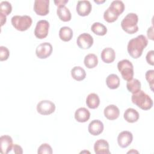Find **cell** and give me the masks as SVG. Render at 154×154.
Segmentation results:
<instances>
[{"instance_id":"cell-13","label":"cell","mask_w":154,"mask_h":154,"mask_svg":"<svg viewBox=\"0 0 154 154\" xmlns=\"http://www.w3.org/2000/svg\"><path fill=\"white\" fill-rule=\"evenodd\" d=\"M13 139L9 135H2L0 137V150L2 154L8 153L13 149Z\"/></svg>"},{"instance_id":"cell-15","label":"cell","mask_w":154,"mask_h":154,"mask_svg":"<svg viewBox=\"0 0 154 154\" xmlns=\"http://www.w3.org/2000/svg\"><path fill=\"white\" fill-rule=\"evenodd\" d=\"M94 150L96 154H109V143L105 140H98L94 143Z\"/></svg>"},{"instance_id":"cell-36","label":"cell","mask_w":154,"mask_h":154,"mask_svg":"<svg viewBox=\"0 0 154 154\" xmlns=\"http://www.w3.org/2000/svg\"><path fill=\"white\" fill-rule=\"evenodd\" d=\"M68 2V0H58V1H54V3L55 5L58 7H62L64 6L66 3Z\"/></svg>"},{"instance_id":"cell-14","label":"cell","mask_w":154,"mask_h":154,"mask_svg":"<svg viewBox=\"0 0 154 154\" xmlns=\"http://www.w3.org/2000/svg\"><path fill=\"white\" fill-rule=\"evenodd\" d=\"M104 126L103 123L99 120H93L88 125V131L93 136L100 135L103 131Z\"/></svg>"},{"instance_id":"cell-30","label":"cell","mask_w":154,"mask_h":154,"mask_svg":"<svg viewBox=\"0 0 154 154\" xmlns=\"http://www.w3.org/2000/svg\"><path fill=\"white\" fill-rule=\"evenodd\" d=\"M12 6L11 4L7 1H2L0 3V13L5 16H8L11 13Z\"/></svg>"},{"instance_id":"cell-37","label":"cell","mask_w":154,"mask_h":154,"mask_svg":"<svg viewBox=\"0 0 154 154\" xmlns=\"http://www.w3.org/2000/svg\"><path fill=\"white\" fill-rule=\"evenodd\" d=\"M147 37L151 39L152 40H153V26H151L150 28H148V30L147 31Z\"/></svg>"},{"instance_id":"cell-4","label":"cell","mask_w":154,"mask_h":154,"mask_svg":"<svg viewBox=\"0 0 154 154\" xmlns=\"http://www.w3.org/2000/svg\"><path fill=\"white\" fill-rule=\"evenodd\" d=\"M11 22L13 27L20 31L27 30L32 25V18L28 15H15L11 19Z\"/></svg>"},{"instance_id":"cell-19","label":"cell","mask_w":154,"mask_h":154,"mask_svg":"<svg viewBox=\"0 0 154 154\" xmlns=\"http://www.w3.org/2000/svg\"><path fill=\"white\" fill-rule=\"evenodd\" d=\"M123 117L127 122L132 123L138 121L140 115L136 109L132 108H129L125 111Z\"/></svg>"},{"instance_id":"cell-20","label":"cell","mask_w":154,"mask_h":154,"mask_svg":"<svg viewBox=\"0 0 154 154\" xmlns=\"http://www.w3.org/2000/svg\"><path fill=\"white\" fill-rule=\"evenodd\" d=\"M86 104L90 109L97 108L100 104V99L99 96L94 93L89 94L86 98Z\"/></svg>"},{"instance_id":"cell-28","label":"cell","mask_w":154,"mask_h":154,"mask_svg":"<svg viewBox=\"0 0 154 154\" xmlns=\"http://www.w3.org/2000/svg\"><path fill=\"white\" fill-rule=\"evenodd\" d=\"M109 7H110L117 13L118 16H119L124 11L125 4L122 1L116 0L112 1Z\"/></svg>"},{"instance_id":"cell-40","label":"cell","mask_w":154,"mask_h":154,"mask_svg":"<svg viewBox=\"0 0 154 154\" xmlns=\"http://www.w3.org/2000/svg\"><path fill=\"white\" fill-rule=\"evenodd\" d=\"M138 153V152L136 151V150H134V149H132L131 150H130L128 152V153Z\"/></svg>"},{"instance_id":"cell-18","label":"cell","mask_w":154,"mask_h":154,"mask_svg":"<svg viewBox=\"0 0 154 154\" xmlns=\"http://www.w3.org/2000/svg\"><path fill=\"white\" fill-rule=\"evenodd\" d=\"M90 117V111L85 108L81 107L77 109L75 112V120L80 123L87 122Z\"/></svg>"},{"instance_id":"cell-16","label":"cell","mask_w":154,"mask_h":154,"mask_svg":"<svg viewBox=\"0 0 154 154\" xmlns=\"http://www.w3.org/2000/svg\"><path fill=\"white\" fill-rule=\"evenodd\" d=\"M103 114L107 119L109 120H114L119 117L120 110L117 106L111 104L106 106L105 108Z\"/></svg>"},{"instance_id":"cell-9","label":"cell","mask_w":154,"mask_h":154,"mask_svg":"<svg viewBox=\"0 0 154 154\" xmlns=\"http://www.w3.org/2000/svg\"><path fill=\"white\" fill-rule=\"evenodd\" d=\"M34 11L39 16H46L49 12V0H35L34 3Z\"/></svg>"},{"instance_id":"cell-3","label":"cell","mask_w":154,"mask_h":154,"mask_svg":"<svg viewBox=\"0 0 154 154\" xmlns=\"http://www.w3.org/2000/svg\"><path fill=\"white\" fill-rule=\"evenodd\" d=\"M138 17L137 14L134 13H129L122 20L121 26L126 32L133 34L138 31Z\"/></svg>"},{"instance_id":"cell-11","label":"cell","mask_w":154,"mask_h":154,"mask_svg":"<svg viewBox=\"0 0 154 154\" xmlns=\"http://www.w3.org/2000/svg\"><path fill=\"white\" fill-rule=\"evenodd\" d=\"M133 140L132 134L128 131L121 132L117 137V143L119 146L122 148L128 147Z\"/></svg>"},{"instance_id":"cell-7","label":"cell","mask_w":154,"mask_h":154,"mask_svg":"<svg viewBox=\"0 0 154 154\" xmlns=\"http://www.w3.org/2000/svg\"><path fill=\"white\" fill-rule=\"evenodd\" d=\"M49 23L46 20H40L37 22L34 35L39 39H43L47 37L49 32Z\"/></svg>"},{"instance_id":"cell-10","label":"cell","mask_w":154,"mask_h":154,"mask_svg":"<svg viewBox=\"0 0 154 154\" xmlns=\"http://www.w3.org/2000/svg\"><path fill=\"white\" fill-rule=\"evenodd\" d=\"M77 45L81 49H88L93 44V38L88 33H82L80 34L76 40Z\"/></svg>"},{"instance_id":"cell-26","label":"cell","mask_w":154,"mask_h":154,"mask_svg":"<svg viewBox=\"0 0 154 154\" xmlns=\"http://www.w3.org/2000/svg\"><path fill=\"white\" fill-rule=\"evenodd\" d=\"M128 90L132 94H134L141 90V82L137 79H132L126 83Z\"/></svg>"},{"instance_id":"cell-29","label":"cell","mask_w":154,"mask_h":154,"mask_svg":"<svg viewBox=\"0 0 154 154\" xmlns=\"http://www.w3.org/2000/svg\"><path fill=\"white\" fill-rule=\"evenodd\" d=\"M119 16L116 14V13L113 11L110 7H108L103 13V18L105 21H106L108 23H112L115 22Z\"/></svg>"},{"instance_id":"cell-21","label":"cell","mask_w":154,"mask_h":154,"mask_svg":"<svg viewBox=\"0 0 154 154\" xmlns=\"http://www.w3.org/2000/svg\"><path fill=\"white\" fill-rule=\"evenodd\" d=\"M57 14L59 19L63 22H69L71 20L72 14L67 7L65 5L58 7Z\"/></svg>"},{"instance_id":"cell-31","label":"cell","mask_w":154,"mask_h":154,"mask_svg":"<svg viewBox=\"0 0 154 154\" xmlns=\"http://www.w3.org/2000/svg\"><path fill=\"white\" fill-rule=\"evenodd\" d=\"M52 149L51 146L47 143H43L41 144L37 150V153L38 154H52Z\"/></svg>"},{"instance_id":"cell-23","label":"cell","mask_w":154,"mask_h":154,"mask_svg":"<svg viewBox=\"0 0 154 154\" xmlns=\"http://www.w3.org/2000/svg\"><path fill=\"white\" fill-rule=\"evenodd\" d=\"M106 84L110 89H116L120 85V78L116 74H110L106 78Z\"/></svg>"},{"instance_id":"cell-17","label":"cell","mask_w":154,"mask_h":154,"mask_svg":"<svg viewBox=\"0 0 154 154\" xmlns=\"http://www.w3.org/2000/svg\"><path fill=\"white\" fill-rule=\"evenodd\" d=\"M100 57L104 63L109 64L114 61L116 58V52L112 48H106L102 51Z\"/></svg>"},{"instance_id":"cell-6","label":"cell","mask_w":154,"mask_h":154,"mask_svg":"<svg viewBox=\"0 0 154 154\" xmlns=\"http://www.w3.org/2000/svg\"><path fill=\"white\" fill-rule=\"evenodd\" d=\"M55 110V105L52 101L49 100H41L37 105V111L42 115L46 116L51 114Z\"/></svg>"},{"instance_id":"cell-25","label":"cell","mask_w":154,"mask_h":154,"mask_svg":"<svg viewBox=\"0 0 154 154\" xmlns=\"http://www.w3.org/2000/svg\"><path fill=\"white\" fill-rule=\"evenodd\" d=\"M84 63L87 68L93 69L98 64L97 57L94 54H89L85 57Z\"/></svg>"},{"instance_id":"cell-34","label":"cell","mask_w":154,"mask_h":154,"mask_svg":"<svg viewBox=\"0 0 154 154\" xmlns=\"http://www.w3.org/2000/svg\"><path fill=\"white\" fill-rule=\"evenodd\" d=\"M153 54H154V51L153 50H151L147 52L146 57V61L147 62L148 64H149L151 66H153V64H154Z\"/></svg>"},{"instance_id":"cell-38","label":"cell","mask_w":154,"mask_h":154,"mask_svg":"<svg viewBox=\"0 0 154 154\" xmlns=\"http://www.w3.org/2000/svg\"><path fill=\"white\" fill-rule=\"evenodd\" d=\"M6 21H7V18H6V16L2 14H1L0 13V22H1V26H2L5 23H6Z\"/></svg>"},{"instance_id":"cell-35","label":"cell","mask_w":154,"mask_h":154,"mask_svg":"<svg viewBox=\"0 0 154 154\" xmlns=\"http://www.w3.org/2000/svg\"><path fill=\"white\" fill-rule=\"evenodd\" d=\"M13 151L15 153H23V150H22V148L21 146L15 144H13Z\"/></svg>"},{"instance_id":"cell-12","label":"cell","mask_w":154,"mask_h":154,"mask_svg":"<svg viewBox=\"0 0 154 154\" xmlns=\"http://www.w3.org/2000/svg\"><path fill=\"white\" fill-rule=\"evenodd\" d=\"M92 9L91 2L89 1H79L76 7V10L78 14L80 16H88Z\"/></svg>"},{"instance_id":"cell-2","label":"cell","mask_w":154,"mask_h":154,"mask_svg":"<svg viewBox=\"0 0 154 154\" xmlns=\"http://www.w3.org/2000/svg\"><path fill=\"white\" fill-rule=\"evenodd\" d=\"M132 102L143 110H149L153 105L152 98L144 91L140 90L132 94L131 96Z\"/></svg>"},{"instance_id":"cell-22","label":"cell","mask_w":154,"mask_h":154,"mask_svg":"<svg viewBox=\"0 0 154 154\" xmlns=\"http://www.w3.org/2000/svg\"><path fill=\"white\" fill-rule=\"evenodd\" d=\"M72 77L77 81H81L84 80L86 76V73L85 70L80 66H75L71 70Z\"/></svg>"},{"instance_id":"cell-33","label":"cell","mask_w":154,"mask_h":154,"mask_svg":"<svg viewBox=\"0 0 154 154\" xmlns=\"http://www.w3.org/2000/svg\"><path fill=\"white\" fill-rule=\"evenodd\" d=\"M10 56V51L7 47L0 46V61L7 60Z\"/></svg>"},{"instance_id":"cell-39","label":"cell","mask_w":154,"mask_h":154,"mask_svg":"<svg viewBox=\"0 0 154 154\" xmlns=\"http://www.w3.org/2000/svg\"><path fill=\"white\" fill-rule=\"evenodd\" d=\"M94 1V2H96L98 4H102V3H103L105 2V0H103V1Z\"/></svg>"},{"instance_id":"cell-1","label":"cell","mask_w":154,"mask_h":154,"mask_svg":"<svg viewBox=\"0 0 154 154\" xmlns=\"http://www.w3.org/2000/svg\"><path fill=\"white\" fill-rule=\"evenodd\" d=\"M148 45V40L143 34L131 39L127 46L129 55L133 58L137 59L141 56L143 51Z\"/></svg>"},{"instance_id":"cell-8","label":"cell","mask_w":154,"mask_h":154,"mask_svg":"<svg viewBox=\"0 0 154 154\" xmlns=\"http://www.w3.org/2000/svg\"><path fill=\"white\" fill-rule=\"evenodd\" d=\"M52 46L50 43L44 42L37 46L35 54L38 58L45 59L52 54Z\"/></svg>"},{"instance_id":"cell-24","label":"cell","mask_w":154,"mask_h":154,"mask_svg":"<svg viewBox=\"0 0 154 154\" xmlns=\"http://www.w3.org/2000/svg\"><path fill=\"white\" fill-rule=\"evenodd\" d=\"M73 30L69 26H63L60 29L59 37L64 42H69L73 37Z\"/></svg>"},{"instance_id":"cell-32","label":"cell","mask_w":154,"mask_h":154,"mask_svg":"<svg viewBox=\"0 0 154 154\" xmlns=\"http://www.w3.org/2000/svg\"><path fill=\"white\" fill-rule=\"evenodd\" d=\"M153 76H154V70H148L145 74V77L148 82L151 90L153 91Z\"/></svg>"},{"instance_id":"cell-5","label":"cell","mask_w":154,"mask_h":154,"mask_svg":"<svg viewBox=\"0 0 154 154\" xmlns=\"http://www.w3.org/2000/svg\"><path fill=\"white\" fill-rule=\"evenodd\" d=\"M117 68L123 79L128 81L133 78L134 66L129 60L125 59L119 61L117 63Z\"/></svg>"},{"instance_id":"cell-27","label":"cell","mask_w":154,"mask_h":154,"mask_svg":"<svg viewBox=\"0 0 154 154\" xmlns=\"http://www.w3.org/2000/svg\"><path fill=\"white\" fill-rule=\"evenodd\" d=\"M91 30L93 33L97 35H104L107 32L106 27L100 22H94L92 24L91 26Z\"/></svg>"}]
</instances>
